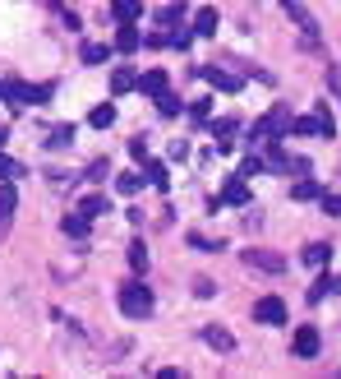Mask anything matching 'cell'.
I'll use <instances>...</instances> for the list:
<instances>
[{"instance_id":"6da1fadb","label":"cell","mask_w":341,"mask_h":379,"mask_svg":"<svg viewBox=\"0 0 341 379\" xmlns=\"http://www.w3.org/2000/svg\"><path fill=\"white\" fill-rule=\"evenodd\" d=\"M281 134H291V107L286 102H277L272 112H263L253 121V139H258V144H277Z\"/></svg>"},{"instance_id":"7a4b0ae2","label":"cell","mask_w":341,"mask_h":379,"mask_svg":"<svg viewBox=\"0 0 341 379\" xmlns=\"http://www.w3.org/2000/svg\"><path fill=\"white\" fill-rule=\"evenodd\" d=\"M153 291L144 287V282L134 278V282H120V310H125V319H148L153 314Z\"/></svg>"},{"instance_id":"3957f363","label":"cell","mask_w":341,"mask_h":379,"mask_svg":"<svg viewBox=\"0 0 341 379\" xmlns=\"http://www.w3.org/2000/svg\"><path fill=\"white\" fill-rule=\"evenodd\" d=\"M319 347H323V338H319V328H314V324H300L295 333H291V357L314 361V357H319Z\"/></svg>"},{"instance_id":"277c9868","label":"cell","mask_w":341,"mask_h":379,"mask_svg":"<svg viewBox=\"0 0 341 379\" xmlns=\"http://www.w3.org/2000/svg\"><path fill=\"white\" fill-rule=\"evenodd\" d=\"M281 10L291 14V23H295V28H300V33L309 37V42L319 37V19L309 14V5H305V0H281Z\"/></svg>"},{"instance_id":"5b68a950","label":"cell","mask_w":341,"mask_h":379,"mask_svg":"<svg viewBox=\"0 0 341 379\" xmlns=\"http://www.w3.org/2000/svg\"><path fill=\"white\" fill-rule=\"evenodd\" d=\"M253 319L258 324H286V301L281 296H263V301H253Z\"/></svg>"},{"instance_id":"8992f818","label":"cell","mask_w":341,"mask_h":379,"mask_svg":"<svg viewBox=\"0 0 341 379\" xmlns=\"http://www.w3.org/2000/svg\"><path fill=\"white\" fill-rule=\"evenodd\" d=\"M198 74L208 79L212 88H221V93H240L244 88V74H226V69H217V65H203Z\"/></svg>"},{"instance_id":"52a82bcc","label":"cell","mask_w":341,"mask_h":379,"mask_svg":"<svg viewBox=\"0 0 341 379\" xmlns=\"http://www.w3.org/2000/svg\"><path fill=\"white\" fill-rule=\"evenodd\" d=\"M244 264H249V268H263V273H281V268H286V259L272 255V250H258V246H253V250H244Z\"/></svg>"},{"instance_id":"ba28073f","label":"cell","mask_w":341,"mask_h":379,"mask_svg":"<svg viewBox=\"0 0 341 379\" xmlns=\"http://www.w3.org/2000/svg\"><path fill=\"white\" fill-rule=\"evenodd\" d=\"M139 46H144V33H139V23H120V28H116V51H120V56H134Z\"/></svg>"},{"instance_id":"9c48e42d","label":"cell","mask_w":341,"mask_h":379,"mask_svg":"<svg viewBox=\"0 0 341 379\" xmlns=\"http://www.w3.org/2000/svg\"><path fill=\"white\" fill-rule=\"evenodd\" d=\"M217 204H235V208H244V204H249V190H244V176H240V171H235V176L221 185Z\"/></svg>"},{"instance_id":"30bf717a","label":"cell","mask_w":341,"mask_h":379,"mask_svg":"<svg viewBox=\"0 0 341 379\" xmlns=\"http://www.w3.org/2000/svg\"><path fill=\"white\" fill-rule=\"evenodd\" d=\"M0 98L10 102V112H23V107H28V84H23V79H5V84H0Z\"/></svg>"},{"instance_id":"8fae6325","label":"cell","mask_w":341,"mask_h":379,"mask_svg":"<svg viewBox=\"0 0 341 379\" xmlns=\"http://www.w3.org/2000/svg\"><path fill=\"white\" fill-rule=\"evenodd\" d=\"M203 343H208L212 352H235V333L221 328V324H208V328H203Z\"/></svg>"},{"instance_id":"7c38bea8","label":"cell","mask_w":341,"mask_h":379,"mask_svg":"<svg viewBox=\"0 0 341 379\" xmlns=\"http://www.w3.org/2000/svg\"><path fill=\"white\" fill-rule=\"evenodd\" d=\"M111 19L116 23H139L144 19V0H111Z\"/></svg>"},{"instance_id":"4fadbf2b","label":"cell","mask_w":341,"mask_h":379,"mask_svg":"<svg viewBox=\"0 0 341 379\" xmlns=\"http://www.w3.org/2000/svg\"><path fill=\"white\" fill-rule=\"evenodd\" d=\"M166 84H171V79H166V69H144L134 88H139V93H148V98H157V93H166Z\"/></svg>"},{"instance_id":"5bb4252c","label":"cell","mask_w":341,"mask_h":379,"mask_svg":"<svg viewBox=\"0 0 341 379\" xmlns=\"http://www.w3.org/2000/svg\"><path fill=\"white\" fill-rule=\"evenodd\" d=\"M134 84H139V74H134L130 65H116V69H111V93H116V98H125Z\"/></svg>"},{"instance_id":"9a60e30c","label":"cell","mask_w":341,"mask_h":379,"mask_svg":"<svg viewBox=\"0 0 341 379\" xmlns=\"http://www.w3.org/2000/svg\"><path fill=\"white\" fill-rule=\"evenodd\" d=\"M185 14H189L185 0H171V5H162V10H157V23H162V28H180V19H185Z\"/></svg>"},{"instance_id":"2e32d148","label":"cell","mask_w":341,"mask_h":379,"mask_svg":"<svg viewBox=\"0 0 341 379\" xmlns=\"http://www.w3.org/2000/svg\"><path fill=\"white\" fill-rule=\"evenodd\" d=\"M217 10H212V5H203V10H198L194 14V37H212V33H217Z\"/></svg>"},{"instance_id":"e0dca14e","label":"cell","mask_w":341,"mask_h":379,"mask_svg":"<svg viewBox=\"0 0 341 379\" xmlns=\"http://www.w3.org/2000/svg\"><path fill=\"white\" fill-rule=\"evenodd\" d=\"M60 232L65 236H74V241H83V236H88V218H83V213H65V218H60Z\"/></svg>"},{"instance_id":"ac0fdd59","label":"cell","mask_w":341,"mask_h":379,"mask_svg":"<svg viewBox=\"0 0 341 379\" xmlns=\"http://www.w3.org/2000/svg\"><path fill=\"white\" fill-rule=\"evenodd\" d=\"M144 162H148V185H157V190L171 185V167L166 162H157V157H144Z\"/></svg>"},{"instance_id":"d6986e66","label":"cell","mask_w":341,"mask_h":379,"mask_svg":"<svg viewBox=\"0 0 341 379\" xmlns=\"http://www.w3.org/2000/svg\"><path fill=\"white\" fill-rule=\"evenodd\" d=\"M88 125H92V130H111V125H116V107H111V102L92 107V112H88Z\"/></svg>"},{"instance_id":"ffe728a7","label":"cell","mask_w":341,"mask_h":379,"mask_svg":"<svg viewBox=\"0 0 341 379\" xmlns=\"http://www.w3.org/2000/svg\"><path fill=\"white\" fill-rule=\"evenodd\" d=\"M314 121H319V139H332V134H337V116H332V107H328V102H319Z\"/></svg>"},{"instance_id":"44dd1931","label":"cell","mask_w":341,"mask_h":379,"mask_svg":"<svg viewBox=\"0 0 341 379\" xmlns=\"http://www.w3.org/2000/svg\"><path fill=\"white\" fill-rule=\"evenodd\" d=\"M319 194H323V190L314 185V180H309V176H300L295 185H291V199H295V204H309V199H319Z\"/></svg>"},{"instance_id":"7402d4cb","label":"cell","mask_w":341,"mask_h":379,"mask_svg":"<svg viewBox=\"0 0 341 379\" xmlns=\"http://www.w3.org/2000/svg\"><path fill=\"white\" fill-rule=\"evenodd\" d=\"M332 291H337V278H332V273H319V278H314V287H309V301L319 305L323 296H332Z\"/></svg>"},{"instance_id":"603a6c76","label":"cell","mask_w":341,"mask_h":379,"mask_svg":"<svg viewBox=\"0 0 341 379\" xmlns=\"http://www.w3.org/2000/svg\"><path fill=\"white\" fill-rule=\"evenodd\" d=\"M14 204H19V194H14V185L5 180V185H0V227L14 218Z\"/></svg>"},{"instance_id":"cb8c5ba5","label":"cell","mask_w":341,"mask_h":379,"mask_svg":"<svg viewBox=\"0 0 341 379\" xmlns=\"http://www.w3.org/2000/svg\"><path fill=\"white\" fill-rule=\"evenodd\" d=\"M69 144H74V125H55L51 139H46V148H51V153H60V148H69Z\"/></svg>"},{"instance_id":"d4e9b609","label":"cell","mask_w":341,"mask_h":379,"mask_svg":"<svg viewBox=\"0 0 341 379\" xmlns=\"http://www.w3.org/2000/svg\"><path fill=\"white\" fill-rule=\"evenodd\" d=\"M332 259V246H323V241H314V246H305V264L309 268H323Z\"/></svg>"},{"instance_id":"484cf974","label":"cell","mask_w":341,"mask_h":379,"mask_svg":"<svg viewBox=\"0 0 341 379\" xmlns=\"http://www.w3.org/2000/svg\"><path fill=\"white\" fill-rule=\"evenodd\" d=\"M83 65H106V56H111V46H102V42H83Z\"/></svg>"},{"instance_id":"4316f807","label":"cell","mask_w":341,"mask_h":379,"mask_svg":"<svg viewBox=\"0 0 341 379\" xmlns=\"http://www.w3.org/2000/svg\"><path fill=\"white\" fill-rule=\"evenodd\" d=\"M106 208H111V204H106V194H88V199L78 204V213H83L88 222H92V218H102V213H106Z\"/></svg>"},{"instance_id":"83f0119b","label":"cell","mask_w":341,"mask_h":379,"mask_svg":"<svg viewBox=\"0 0 341 379\" xmlns=\"http://www.w3.org/2000/svg\"><path fill=\"white\" fill-rule=\"evenodd\" d=\"M130 268L139 273V278L148 273V246H144V241H134V246H130Z\"/></svg>"},{"instance_id":"f1b7e54d","label":"cell","mask_w":341,"mask_h":379,"mask_svg":"<svg viewBox=\"0 0 341 379\" xmlns=\"http://www.w3.org/2000/svg\"><path fill=\"white\" fill-rule=\"evenodd\" d=\"M291 130H295V134H309V139H319V121H314V116H291Z\"/></svg>"},{"instance_id":"f546056e","label":"cell","mask_w":341,"mask_h":379,"mask_svg":"<svg viewBox=\"0 0 341 379\" xmlns=\"http://www.w3.org/2000/svg\"><path fill=\"white\" fill-rule=\"evenodd\" d=\"M19 176H23V167L14 157H5V148H0V180H19Z\"/></svg>"},{"instance_id":"4dcf8cb0","label":"cell","mask_w":341,"mask_h":379,"mask_svg":"<svg viewBox=\"0 0 341 379\" xmlns=\"http://www.w3.org/2000/svg\"><path fill=\"white\" fill-rule=\"evenodd\" d=\"M139 185H144V180L134 176V171H120V176H116V190H120V194H139Z\"/></svg>"},{"instance_id":"1f68e13d","label":"cell","mask_w":341,"mask_h":379,"mask_svg":"<svg viewBox=\"0 0 341 379\" xmlns=\"http://www.w3.org/2000/svg\"><path fill=\"white\" fill-rule=\"evenodd\" d=\"M157 112H162V116H180V98H171V93H157Z\"/></svg>"},{"instance_id":"d6a6232c","label":"cell","mask_w":341,"mask_h":379,"mask_svg":"<svg viewBox=\"0 0 341 379\" xmlns=\"http://www.w3.org/2000/svg\"><path fill=\"white\" fill-rule=\"evenodd\" d=\"M51 84H37V88H33V84H28V102H33V107H42V102H51Z\"/></svg>"},{"instance_id":"836d02e7","label":"cell","mask_w":341,"mask_h":379,"mask_svg":"<svg viewBox=\"0 0 341 379\" xmlns=\"http://www.w3.org/2000/svg\"><path fill=\"white\" fill-rule=\"evenodd\" d=\"M194 296H198V301L217 296V282H212V278H194Z\"/></svg>"},{"instance_id":"e575fe53","label":"cell","mask_w":341,"mask_h":379,"mask_svg":"<svg viewBox=\"0 0 341 379\" xmlns=\"http://www.w3.org/2000/svg\"><path fill=\"white\" fill-rule=\"evenodd\" d=\"M208 112H212V98H198L194 107H189V116H194V125H203V121H208Z\"/></svg>"},{"instance_id":"d590c367","label":"cell","mask_w":341,"mask_h":379,"mask_svg":"<svg viewBox=\"0 0 341 379\" xmlns=\"http://www.w3.org/2000/svg\"><path fill=\"white\" fill-rule=\"evenodd\" d=\"M319 204H323L328 218H341V194H319Z\"/></svg>"},{"instance_id":"8d00e7d4","label":"cell","mask_w":341,"mask_h":379,"mask_svg":"<svg viewBox=\"0 0 341 379\" xmlns=\"http://www.w3.org/2000/svg\"><path fill=\"white\" fill-rule=\"evenodd\" d=\"M189 246H194V250H203V255H217V250H221V241H208V236H189Z\"/></svg>"},{"instance_id":"74e56055","label":"cell","mask_w":341,"mask_h":379,"mask_svg":"<svg viewBox=\"0 0 341 379\" xmlns=\"http://www.w3.org/2000/svg\"><path fill=\"white\" fill-rule=\"evenodd\" d=\"M258 171H267V167H263V157H253V153H249V157L240 162V176H258Z\"/></svg>"},{"instance_id":"f35d334b","label":"cell","mask_w":341,"mask_h":379,"mask_svg":"<svg viewBox=\"0 0 341 379\" xmlns=\"http://www.w3.org/2000/svg\"><path fill=\"white\" fill-rule=\"evenodd\" d=\"M106 176H111V162H106V157H97V162L88 167V180H106Z\"/></svg>"},{"instance_id":"ab89813d","label":"cell","mask_w":341,"mask_h":379,"mask_svg":"<svg viewBox=\"0 0 341 379\" xmlns=\"http://www.w3.org/2000/svg\"><path fill=\"white\" fill-rule=\"evenodd\" d=\"M130 153L139 157V162H144V157H148V139H144V134H134V139H130Z\"/></svg>"},{"instance_id":"60d3db41","label":"cell","mask_w":341,"mask_h":379,"mask_svg":"<svg viewBox=\"0 0 341 379\" xmlns=\"http://www.w3.org/2000/svg\"><path fill=\"white\" fill-rule=\"evenodd\" d=\"M189 42H194V33H185V28H176V33H171V46H176V51H185Z\"/></svg>"},{"instance_id":"b9f144b4","label":"cell","mask_w":341,"mask_h":379,"mask_svg":"<svg viewBox=\"0 0 341 379\" xmlns=\"http://www.w3.org/2000/svg\"><path fill=\"white\" fill-rule=\"evenodd\" d=\"M171 157H180V162L189 157V144H185V139H176V144H171Z\"/></svg>"},{"instance_id":"7bdbcfd3","label":"cell","mask_w":341,"mask_h":379,"mask_svg":"<svg viewBox=\"0 0 341 379\" xmlns=\"http://www.w3.org/2000/svg\"><path fill=\"white\" fill-rule=\"evenodd\" d=\"M328 84H332V88L341 93V65H332V69H328Z\"/></svg>"},{"instance_id":"ee69618b","label":"cell","mask_w":341,"mask_h":379,"mask_svg":"<svg viewBox=\"0 0 341 379\" xmlns=\"http://www.w3.org/2000/svg\"><path fill=\"white\" fill-rule=\"evenodd\" d=\"M5 139H10V130H0V148H5Z\"/></svg>"},{"instance_id":"f6af8a7d","label":"cell","mask_w":341,"mask_h":379,"mask_svg":"<svg viewBox=\"0 0 341 379\" xmlns=\"http://www.w3.org/2000/svg\"><path fill=\"white\" fill-rule=\"evenodd\" d=\"M337 287H341V282H337Z\"/></svg>"}]
</instances>
